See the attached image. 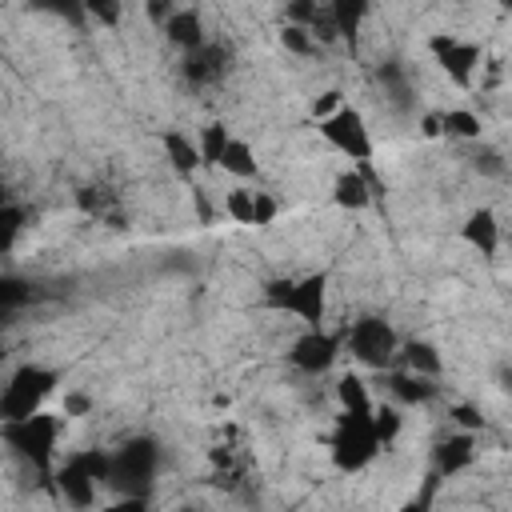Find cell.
I'll return each mask as SVG.
<instances>
[{"mask_svg":"<svg viewBox=\"0 0 512 512\" xmlns=\"http://www.w3.org/2000/svg\"><path fill=\"white\" fill-rule=\"evenodd\" d=\"M216 168H224V172H228V176H236V180H248V176H256V156H252L248 140H236V136H232Z\"/></svg>","mask_w":512,"mask_h":512,"instance_id":"cell-22","label":"cell"},{"mask_svg":"<svg viewBox=\"0 0 512 512\" xmlns=\"http://www.w3.org/2000/svg\"><path fill=\"white\" fill-rule=\"evenodd\" d=\"M164 36H168L176 48L196 52V48L204 44V20H200V12H192V8H176V12L168 16V24H164Z\"/></svg>","mask_w":512,"mask_h":512,"instance_id":"cell-15","label":"cell"},{"mask_svg":"<svg viewBox=\"0 0 512 512\" xmlns=\"http://www.w3.org/2000/svg\"><path fill=\"white\" fill-rule=\"evenodd\" d=\"M328 16H332V28H336V36H348V40H356V32H360V20L368 16V4H364V0H336V4H328Z\"/></svg>","mask_w":512,"mask_h":512,"instance_id":"cell-20","label":"cell"},{"mask_svg":"<svg viewBox=\"0 0 512 512\" xmlns=\"http://www.w3.org/2000/svg\"><path fill=\"white\" fill-rule=\"evenodd\" d=\"M224 212L236 220V224H252V192L248 188H232L224 196Z\"/></svg>","mask_w":512,"mask_h":512,"instance_id":"cell-27","label":"cell"},{"mask_svg":"<svg viewBox=\"0 0 512 512\" xmlns=\"http://www.w3.org/2000/svg\"><path fill=\"white\" fill-rule=\"evenodd\" d=\"M56 488H60V496L72 504V508H88L92 500H96V480L76 464V460H64V468L56 472Z\"/></svg>","mask_w":512,"mask_h":512,"instance_id":"cell-13","label":"cell"},{"mask_svg":"<svg viewBox=\"0 0 512 512\" xmlns=\"http://www.w3.org/2000/svg\"><path fill=\"white\" fill-rule=\"evenodd\" d=\"M104 512H148V500H144V496H120V500H112Z\"/></svg>","mask_w":512,"mask_h":512,"instance_id":"cell-35","label":"cell"},{"mask_svg":"<svg viewBox=\"0 0 512 512\" xmlns=\"http://www.w3.org/2000/svg\"><path fill=\"white\" fill-rule=\"evenodd\" d=\"M336 108H344V92H340V88H332V92H324V96H316V100H312V112H316L320 120H324V116H332Z\"/></svg>","mask_w":512,"mask_h":512,"instance_id":"cell-31","label":"cell"},{"mask_svg":"<svg viewBox=\"0 0 512 512\" xmlns=\"http://www.w3.org/2000/svg\"><path fill=\"white\" fill-rule=\"evenodd\" d=\"M376 80H380V88H384V100L400 112V116H408L412 108H416V88H412V80H408V72L392 60V64H380L376 68Z\"/></svg>","mask_w":512,"mask_h":512,"instance_id":"cell-11","label":"cell"},{"mask_svg":"<svg viewBox=\"0 0 512 512\" xmlns=\"http://www.w3.org/2000/svg\"><path fill=\"white\" fill-rule=\"evenodd\" d=\"M440 132L452 140H480V116L468 108H448L440 112Z\"/></svg>","mask_w":512,"mask_h":512,"instance_id":"cell-23","label":"cell"},{"mask_svg":"<svg viewBox=\"0 0 512 512\" xmlns=\"http://www.w3.org/2000/svg\"><path fill=\"white\" fill-rule=\"evenodd\" d=\"M320 136H324L336 152H344L348 160H356V164L372 160V136H368V128H364V116H360L356 108H348V104L320 120Z\"/></svg>","mask_w":512,"mask_h":512,"instance_id":"cell-7","label":"cell"},{"mask_svg":"<svg viewBox=\"0 0 512 512\" xmlns=\"http://www.w3.org/2000/svg\"><path fill=\"white\" fill-rule=\"evenodd\" d=\"M280 44H284L288 52H296V56H308V52H312V36H308V28H292V24H284Z\"/></svg>","mask_w":512,"mask_h":512,"instance_id":"cell-29","label":"cell"},{"mask_svg":"<svg viewBox=\"0 0 512 512\" xmlns=\"http://www.w3.org/2000/svg\"><path fill=\"white\" fill-rule=\"evenodd\" d=\"M160 144H164V152H168V164H172L180 176H192V172L200 168V152H196V144H192L184 132H164Z\"/></svg>","mask_w":512,"mask_h":512,"instance_id":"cell-17","label":"cell"},{"mask_svg":"<svg viewBox=\"0 0 512 512\" xmlns=\"http://www.w3.org/2000/svg\"><path fill=\"white\" fill-rule=\"evenodd\" d=\"M0 356H4V352H0Z\"/></svg>","mask_w":512,"mask_h":512,"instance_id":"cell-39","label":"cell"},{"mask_svg":"<svg viewBox=\"0 0 512 512\" xmlns=\"http://www.w3.org/2000/svg\"><path fill=\"white\" fill-rule=\"evenodd\" d=\"M424 136H440V116H424Z\"/></svg>","mask_w":512,"mask_h":512,"instance_id":"cell-37","label":"cell"},{"mask_svg":"<svg viewBox=\"0 0 512 512\" xmlns=\"http://www.w3.org/2000/svg\"><path fill=\"white\" fill-rule=\"evenodd\" d=\"M228 128L224 124H208L204 132H200V144H196V152H200V164H220V156H224V148H228Z\"/></svg>","mask_w":512,"mask_h":512,"instance_id":"cell-26","label":"cell"},{"mask_svg":"<svg viewBox=\"0 0 512 512\" xmlns=\"http://www.w3.org/2000/svg\"><path fill=\"white\" fill-rule=\"evenodd\" d=\"M336 352H340V340H336L332 332L312 328V332H304V336L292 340L288 360H292L296 372H304V376H320V372H328V368L336 364Z\"/></svg>","mask_w":512,"mask_h":512,"instance_id":"cell-9","label":"cell"},{"mask_svg":"<svg viewBox=\"0 0 512 512\" xmlns=\"http://www.w3.org/2000/svg\"><path fill=\"white\" fill-rule=\"evenodd\" d=\"M404 360H408V372L424 376V380H436L444 372V360H440V352L428 340H408L404 344Z\"/></svg>","mask_w":512,"mask_h":512,"instance_id":"cell-18","label":"cell"},{"mask_svg":"<svg viewBox=\"0 0 512 512\" xmlns=\"http://www.w3.org/2000/svg\"><path fill=\"white\" fill-rule=\"evenodd\" d=\"M332 200H336L340 208H364V204L372 200L368 180H364L360 172H340L336 184H332Z\"/></svg>","mask_w":512,"mask_h":512,"instance_id":"cell-21","label":"cell"},{"mask_svg":"<svg viewBox=\"0 0 512 512\" xmlns=\"http://www.w3.org/2000/svg\"><path fill=\"white\" fill-rule=\"evenodd\" d=\"M180 512H200V508H180Z\"/></svg>","mask_w":512,"mask_h":512,"instance_id":"cell-38","label":"cell"},{"mask_svg":"<svg viewBox=\"0 0 512 512\" xmlns=\"http://www.w3.org/2000/svg\"><path fill=\"white\" fill-rule=\"evenodd\" d=\"M460 236H464L480 256H496V248H500V220H496V212H492V208H476V212L464 220Z\"/></svg>","mask_w":512,"mask_h":512,"instance_id":"cell-12","label":"cell"},{"mask_svg":"<svg viewBox=\"0 0 512 512\" xmlns=\"http://www.w3.org/2000/svg\"><path fill=\"white\" fill-rule=\"evenodd\" d=\"M92 412V396L84 392H64V416H88Z\"/></svg>","mask_w":512,"mask_h":512,"instance_id":"cell-34","label":"cell"},{"mask_svg":"<svg viewBox=\"0 0 512 512\" xmlns=\"http://www.w3.org/2000/svg\"><path fill=\"white\" fill-rule=\"evenodd\" d=\"M336 400H340V412H356V416H368V412H372L368 384H364L356 372H344V376L336 380Z\"/></svg>","mask_w":512,"mask_h":512,"instance_id":"cell-19","label":"cell"},{"mask_svg":"<svg viewBox=\"0 0 512 512\" xmlns=\"http://www.w3.org/2000/svg\"><path fill=\"white\" fill-rule=\"evenodd\" d=\"M372 416V412H368ZM368 416H356V412H340L336 416V428H332V460L340 472H360L364 464L376 460L380 444H376V432H372V420Z\"/></svg>","mask_w":512,"mask_h":512,"instance_id":"cell-5","label":"cell"},{"mask_svg":"<svg viewBox=\"0 0 512 512\" xmlns=\"http://www.w3.org/2000/svg\"><path fill=\"white\" fill-rule=\"evenodd\" d=\"M428 48H432L436 64L448 72L452 84H460V88L472 84V72L480 68V48H476L472 40H456V36H448V32H436V36L428 40Z\"/></svg>","mask_w":512,"mask_h":512,"instance_id":"cell-8","label":"cell"},{"mask_svg":"<svg viewBox=\"0 0 512 512\" xmlns=\"http://www.w3.org/2000/svg\"><path fill=\"white\" fill-rule=\"evenodd\" d=\"M172 12H176V8H172L168 0H152V4H148V20H152V24H168Z\"/></svg>","mask_w":512,"mask_h":512,"instance_id":"cell-36","label":"cell"},{"mask_svg":"<svg viewBox=\"0 0 512 512\" xmlns=\"http://www.w3.org/2000/svg\"><path fill=\"white\" fill-rule=\"evenodd\" d=\"M20 228H24V208H16V204L8 200V192L0 188V256L12 252Z\"/></svg>","mask_w":512,"mask_h":512,"instance_id":"cell-25","label":"cell"},{"mask_svg":"<svg viewBox=\"0 0 512 512\" xmlns=\"http://www.w3.org/2000/svg\"><path fill=\"white\" fill-rule=\"evenodd\" d=\"M348 348H352V356H356L360 364H368V368H388L392 356H396V348H400V340H396V332H392L388 320L364 316V320H356V324L348 328Z\"/></svg>","mask_w":512,"mask_h":512,"instance_id":"cell-6","label":"cell"},{"mask_svg":"<svg viewBox=\"0 0 512 512\" xmlns=\"http://www.w3.org/2000/svg\"><path fill=\"white\" fill-rule=\"evenodd\" d=\"M452 420L460 424V428H468V432H476V428H484V416L472 408V404H456L452 408Z\"/></svg>","mask_w":512,"mask_h":512,"instance_id":"cell-32","label":"cell"},{"mask_svg":"<svg viewBox=\"0 0 512 512\" xmlns=\"http://www.w3.org/2000/svg\"><path fill=\"white\" fill-rule=\"evenodd\" d=\"M276 220V200L268 192H252V224H272Z\"/></svg>","mask_w":512,"mask_h":512,"instance_id":"cell-30","label":"cell"},{"mask_svg":"<svg viewBox=\"0 0 512 512\" xmlns=\"http://www.w3.org/2000/svg\"><path fill=\"white\" fill-rule=\"evenodd\" d=\"M84 12H88L92 20H100V24H116V20H120V4H104V0H92Z\"/></svg>","mask_w":512,"mask_h":512,"instance_id":"cell-33","label":"cell"},{"mask_svg":"<svg viewBox=\"0 0 512 512\" xmlns=\"http://www.w3.org/2000/svg\"><path fill=\"white\" fill-rule=\"evenodd\" d=\"M228 60H232V52H228L224 44H208V40H204L196 52L184 56V80H188V84H212V80L224 76Z\"/></svg>","mask_w":512,"mask_h":512,"instance_id":"cell-10","label":"cell"},{"mask_svg":"<svg viewBox=\"0 0 512 512\" xmlns=\"http://www.w3.org/2000/svg\"><path fill=\"white\" fill-rule=\"evenodd\" d=\"M388 392L400 400V404H428L440 388L432 384V380H424V376H412V372H392L388 376Z\"/></svg>","mask_w":512,"mask_h":512,"instance_id":"cell-16","label":"cell"},{"mask_svg":"<svg viewBox=\"0 0 512 512\" xmlns=\"http://www.w3.org/2000/svg\"><path fill=\"white\" fill-rule=\"evenodd\" d=\"M264 304H272L280 312H296L304 324L320 328L324 308H328V276L312 272V276H300V280H272L264 288Z\"/></svg>","mask_w":512,"mask_h":512,"instance_id":"cell-3","label":"cell"},{"mask_svg":"<svg viewBox=\"0 0 512 512\" xmlns=\"http://www.w3.org/2000/svg\"><path fill=\"white\" fill-rule=\"evenodd\" d=\"M472 164H476V172H480V176H504V172H508L504 156H500L496 148H484V144H480V152L472 156Z\"/></svg>","mask_w":512,"mask_h":512,"instance_id":"cell-28","label":"cell"},{"mask_svg":"<svg viewBox=\"0 0 512 512\" xmlns=\"http://www.w3.org/2000/svg\"><path fill=\"white\" fill-rule=\"evenodd\" d=\"M372 432H376V444L384 448V444H392L396 436H400V424H404V416H400V408L396 404H372Z\"/></svg>","mask_w":512,"mask_h":512,"instance_id":"cell-24","label":"cell"},{"mask_svg":"<svg viewBox=\"0 0 512 512\" xmlns=\"http://www.w3.org/2000/svg\"><path fill=\"white\" fill-rule=\"evenodd\" d=\"M56 384H60V376L52 368H44V364H20L8 376L4 392H0V424H16V420L36 416L44 408V400L56 392Z\"/></svg>","mask_w":512,"mask_h":512,"instance_id":"cell-2","label":"cell"},{"mask_svg":"<svg viewBox=\"0 0 512 512\" xmlns=\"http://www.w3.org/2000/svg\"><path fill=\"white\" fill-rule=\"evenodd\" d=\"M0 436L8 440V448L28 460L32 468L48 472L52 468V456H56V436H60V416H48V412H36L28 420H16V424H0Z\"/></svg>","mask_w":512,"mask_h":512,"instance_id":"cell-4","label":"cell"},{"mask_svg":"<svg viewBox=\"0 0 512 512\" xmlns=\"http://www.w3.org/2000/svg\"><path fill=\"white\" fill-rule=\"evenodd\" d=\"M160 468V448L148 436H132L124 440L116 452H108V488H116L120 496H148L152 480Z\"/></svg>","mask_w":512,"mask_h":512,"instance_id":"cell-1","label":"cell"},{"mask_svg":"<svg viewBox=\"0 0 512 512\" xmlns=\"http://www.w3.org/2000/svg\"><path fill=\"white\" fill-rule=\"evenodd\" d=\"M472 460H476V440H472V432H460V436H448L444 444H436V476H456V472H464Z\"/></svg>","mask_w":512,"mask_h":512,"instance_id":"cell-14","label":"cell"}]
</instances>
